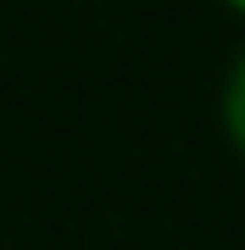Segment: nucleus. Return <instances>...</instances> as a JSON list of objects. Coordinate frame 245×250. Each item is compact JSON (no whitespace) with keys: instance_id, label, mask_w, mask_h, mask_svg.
<instances>
[{"instance_id":"f03ea898","label":"nucleus","mask_w":245,"mask_h":250,"mask_svg":"<svg viewBox=\"0 0 245 250\" xmlns=\"http://www.w3.org/2000/svg\"><path fill=\"white\" fill-rule=\"evenodd\" d=\"M228 6H240V11H245V0H228Z\"/></svg>"},{"instance_id":"f257e3e1","label":"nucleus","mask_w":245,"mask_h":250,"mask_svg":"<svg viewBox=\"0 0 245 250\" xmlns=\"http://www.w3.org/2000/svg\"><path fill=\"white\" fill-rule=\"evenodd\" d=\"M223 128L234 139V150L245 156V50H240V62H234V72L223 83Z\"/></svg>"}]
</instances>
